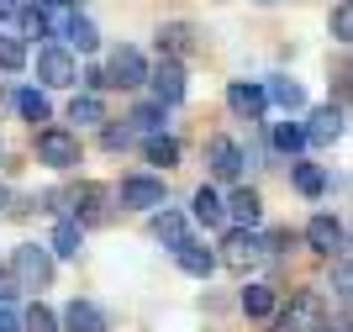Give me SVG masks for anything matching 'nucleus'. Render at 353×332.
<instances>
[{"label":"nucleus","mask_w":353,"mask_h":332,"mask_svg":"<svg viewBox=\"0 0 353 332\" xmlns=\"http://www.w3.org/2000/svg\"><path fill=\"white\" fill-rule=\"evenodd\" d=\"M11 269H16V285H27V290H43L48 280H53V253L37 243H21L11 253Z\"/></svg>","instance_id":"obj_1"},{"label":"nucleus","mask_w":353,"mask_h":332,"mask_svg":"<svg viewBox=\"0 0 353 332\" xmlns=\"http://www.w3.org/2000/svg\"><path fill=\"white\" fill-rule=\"evenodd\" d=\"M37 159L53 164V169H74L79 164V137L63 127H43L37 132Z\"/></svg>","instance_id":"obj_2"},{"label":"nucleus","mask_w":353,"mask_h":332,"mask_svg":"<svg viewBox=\"0 0 353 332\" xmlns=\"http://www.w3.org/2000/svg\"><path fill=\"white\" fill-rule=\"evenodd\" d=\"M121 206L159 211V206H169V185H163V179H153V174H132V179H121Z\"/></svg>","instance_id":"obj_3"},{"label":"nucleus","mask_w":353,"mask_h":332,"mask_svg":"<svg viewBox=\"0 0 353 332\" xmlns=\"http://www.w3.org/2000/svg\"><path fill=\"white\" fill-rule=\"evenodd\" d=\"M264 259V243H259V237H253V232H227V237H221V259L216 264H227V269H237V275H243V269H253V264Z\"/></svg>","instance_id":"obj_4"},{"label":"nucleus","mask_w":353,"mask_h":332,"mask_svg":"<svg viewBox=\"0 0 353 332\" xmlns=\"http://www.w3.org/2000/svg\"><path fill=\"white\" fill-rule=\"evenodd\" d=\"M143 85H153V106H179L185 101V69H179L174 58H163L159 69H148Z\"/></svg>","instance_id":"obj_5"},{"label":"nucleus","mask_w":353,"mask_h":332,"mask_svg":"<svg viewBox=\"0 0 353 332\" xmlns=\"http://www.w3.org/2000/svg\"><path fill=\"white\" fill-rule=\"evenodd\" d=\"M306 243L316 248V253H327V259H343V248H348V232H343L338 217H311L306 222Z\"/></svg>","instance_id":"obj_6"},{"label":"nucleus","mask_w":353,"mask_h":332,"mask_svg":"<svg viewBox=\"0 0 353 332\" xmlns=\"http://www.w3.org/2000/svg\"><path fill=\"white\" fill-rule=\"evenodd\" d=\"M37 79H43V85H53V90L74 85V79H79L74 53H63V48H43V53H37Z\"/></svg>","instance_id":"obj_7"},{"label":"nucleus","mask_w":353,"mask_h":332,"mask_svg":"<svg viewBox=\"0 0 353 332\" xmlns=\"http://www.w3.org/2000/svg\"><path fill=\"white\" fill-rule=\"evenodd\" d=\"M221 217H232L237 222V232H253L259 227V217H264V195H259V190H232V195H227V201H221Z\"/></svg>","instance_id":"obj_8"},{"label":"nucleus","mask_w":353,"mask_h":332,"mask_svg":"<svg viewBox=\"0 0 353 332\" xmlns=\"http://www.w3.org/2000/svg\"><path fill=\"white\" fill-rule=\"evenodd\" d=\"M105 79H111V85H121V90H137V85L148 79L143 53H137V48H117V53H111V64H105Z\"/></svg>","instance_id":"obj_9"},{"label":"nucleus","mask_w":353,"mask_h":332,"mask_svg":"<svg viewBox=\"0 0 353 332\" xmlns=\"http://www.w3.org/2000/svg\"><path fill=\"white\" fill-rule=\"evenodd\" d=\"M206 164H211L216 179H237V174H243V148H237L232 137H211L206 143Z\"/></svg>","instance_id":"obj_10"},{"label":"nucleus","mask_w":353,"mask_h":332,"mask_svg":"<svg viewBox=\"0 0 353 332\" xmlns=\"http://www.w3.org/2000/svg\"><path fill=\"white\" fill-rule=\"evenodd\" d=\"M227 106H232L237 116H248V121H259V116H264V85H253V79H232V85H227Z\"/></svg>","instance_id":"obj_11"},{"label":"nucleus","mask_w":353,"mask_h":332,"mask_svg":"<svg viewBox=\"0 0 353 332\" xmlns=\"http://www.w3.org/2000/svg\"><path fill=\"white\" fill-rule=\"evenodd\" d=\"M69 206H74L69 222H79V227H85V222H105V185H79L69 195Z\"/></svg>","instance_id":"obj_12"},{"label":"nucleus","mask_w":353,"mask_h":332,"mask_svg":"<svg viewBox=\"0 0 353 332\" xmlns=\"http://www.w3.org/2000/svg\"><path fill=\"white\" fill-rule=\"evenodd\" d=\"M306 132V143H338L343 137V106H322V111H311V127H301Z\"/></svg>","instance_id":"obj_13"},{"label":"nucleus","mask_w":353,"mask_h":332,"mask_svg":"<svg viewBox=\"0 0 353 332\" xmlns=\"http://www.w3.org/2000/svg\"><path fill=\"white\" fill-rule=\"evenodd\" d=\"M174 259H179V269H185L190 280H206L211 269H216V253H211L206 243H190V237H185V243L174 248Z\"/></svg>","instance_id":"obj_14"},{"label":"nucleus","mask_w":353,"mask_h":332,"mask_svg":"<svg viewBox=\"0 0 353 332\" xmlns=\"http://www.w3.org/2000/svg\"><path fill=\"white\" fill-rule=\"evenodd\" d=\"M79 248H85V232H79V222L59 217V227H53V237H48V253H53V259H79Z\"/></svg>","instance_id":"obj_15"},{"label":"nucleus","mask_w":353,"mask_h":332,"mask_svg":"<svg viewBox=\"0 0 353 332\" xmlns=\"http://www.w3.org/2000/svg\"><path fill=\"white\" fill-rule=\"evenodd\" d=\"M311 327H322V301L311 295V290H301L290 301V322H285V332H311Z\"/></svg>","instance_id":"obj_16"},{"label":"nucleus","mask_w":353,"mask_h":332,"mask_svg":"<svg viewBox=\"0 0 353 332\" xmlns=\"http://www.w3.org/2000/svg\"><path fill=\"white\" fill-rule=\"evenodd\" d=\"M264 101H274V106H280V111H306V90H301V85H295V79H285V74H280V79H269V85H264Z\"/></svg>","instance_id":"obj_17"},{"label":"nucleus","mask_w":353,"mask_h":332,"mask_svg":"<svg viewBox=\"0 0 353 332\" xmlns=\"http://www.w3.org/2000/svg\"><path fill=\"white\" fill-rule=\"evenodd\" d=\"M63 327L69 332H105V317H101V306H90V301H69Z\"/></svg>","instance_id":"obj_18"},{"label":"nucleus","mask_w":353,"mask_h":332,"mask_svg":"<svg viewBox=\"0 0 353 332\" xmlns=\"http://www.w3.org/2000/svg\"><path fill=\"white\" fill-rule=\"evenodd\" d=\"M63 37H69V48H79V53H95V48H101V32H95V21H85V16H69V21H63Z\"/></svg>","instance_id":"obj_19"},{"label":"nucleus","mask_w":353,"mask_h":332,"mask_svg":"<svg viewBox=\"0 0 353 332\" xmlns=\"http://www.w3.org/2000/svg\"><path fill=\"white\" fill-rule=\"evenodd\" d=\"M274 306H280V295H274V285H248L243 290V311H248V317H274Z\"/></svg>","instance_id":"obj_20"},{"label":"nucleus","mask_w":353,"mask_h":332,"mask_svg":"<svg viewBox=\"0 0 353 332\" xmlns=\"http://www.w3.org/2000/svg\"><path fill=\"white\" fill-rule=\"evenodd\" d=\"M153 237H159V243H169V248H179V243H185V217H179V211H169V206H163V211H153Z\"/></svg>","instance_id":"obj_21"},{"label":"nucleus","mask_w":353,"mask_h":332,"mask_svg":"<svg viewBox=\"0 0 353 332\" xmlns=\"http://www.w3.org/2000/svg\"><path fill=\"white\" fill-rule=\"evenodd\" d=\"M195 222H206V227H221V222H227V217H221V195H216V190H211V185H201V190H195Z\"/></svg>","instance_id":"obj_22"},{"label":"nucleus","mask_w":353,"mask_h":332,"mask_svg":"<svg viewBox=\"0 0 353 332\" xmlns=\"http://www.w3.org/2000/svg\"><path fill=\"white\" fill-rule=\"evenodd\" d=\"M290 179H295L301 195H322V190H327V169H322V164H295Z\"/></svg>","instance_id":"obj_23"},{"label":"nucleus","mask_w":353,"mask_h":332,"mask_svg":"<svg viewBox=\"0 0 353 332\" xmlns=\"http://www.w3.org/2000/svg\"><path fill=\"white\" fill-rule=\"evenodd\" d=\"M159 53H169V58L190 53V27H185V21H169V27H159Z\"/></svg>","instance_id":"obj_24"},{"label":"nucleus","mask_w":353,"mask_h":332,"mask_svg":"<svg viewBox=\"0 0 353 332\" xmlns=\"http://www.w3.org/2000/svg\"><path fill=\"white\" fill-rule=\"evenodd\" d=\"M69 121H79V127H95V121H105L101 95H74V101H69Z\"/></svg>","instance_id":"obj_25"},{"label":"nucleus","mask_w":353,"mask_h":332,"mask_svg":"<svg viewBox=\"0 0 353 332\" xmlns=\"http://www.w3.org/2000/svg\"><path fill=\"white\" fill-rule=\"evenodd\" d=\"M16 111L27 116V121H48V116H53V106H48L43 90H16Z\"/></svg>","instance_id":"obj_26"},{"label":"nucleus","mask_w":353,"mask_h":332,"mask_svg":"<svg viewBox=\"0 0 353 332\" xmlns=\"http://www.w3.org/2000/svg\"><path fill=\"white\" fill-rule=\"evenodd\" d=\"M143 153H148V164H163V169H169V164H179V143H174V137H163V132H153V137H148Z\"/></svg>","instance_id":"obj_27"},{"label":"nucleus","mask_w":353,"mask_h":332,"mask_svg":"<svg viewBox=\"0 0 353 332\" xmlns=\"http://www.w3.org/2000/svg\"><path fill=\"white\" fill-rule=\"evenodd\" d=\"M301 148H306L301 121H274V153H301Z\"/></svg>","instance_id":"obj_28"},{"label":"nucleus","mask_w":353,"mask_h":332,"mask_svg":"<svg viewBox=\"0 0 353 332\" xmlns=\"http://www.w3.org/2000/svg\"><path fill=\"white\" fill-rule=\"evenodd\" d=\"M0 69L6 74L27 69V43H21V37H0Z\"/></svg>","instance_id":"obj_29"},{"label":"nucleus","mask_w":353,"mask_h":332,"mask_svg":"<svg viewBox=\"0 0 353 332\" xmlns=\"http://www.w3.org/2000/svg\"><path fill=\"white\" fill-rule=\"evenodd\" d=\"M127 121H132V132H148V137H153V132L163 127V106H153V101H148V106H137V111L127 116Z\"/></svg>","instance_id":"obj_30"},{"label":"nucleus","mask_w":353,"mask_h":332,"mask_svg":"<svg viewBox=\"0 0 353 332\" xmlns=\"http://www.w3.org/2000/svg\"><path fill=\"white\" fill-rule=\"evenodd\" d=\"M21 332H59V317H53L48 306H27V317H21Z\"/></svg>","instance_id":"obj_31"},{"label":"nucleus","mask_w":353,"mask_h":332,"mask_svg":"<svg viewBox=\"0 0 353 332\" xmlns=\"http://www.w3.org/2000/svg\"><path fill=\"white\" fill-rule=\"evenodd\" d=\"M101 143L111 148V153H121V148H132V127H105V132H101Z\"/></svg>","instance_id":"obj_32"},{"label":"nucleus","mask_w":353,"mask_h":332,"mask_svg":"<svg viewBox=\"0 0 353 332\" xmlns=\"http://www.w3.org/2000/svg\"><path fill=\"white\" fill-rule=\"evenodd\" d=\"M332 37H338V43H348V37H353V11H348V6L332 11Z\"/></svg>","instance_id":"obj_33"},{"label":"nucleus","mask_w":353,"mask_h":332,"mask_svg":"<svg viewBox=\"0 0 353 332\" xmlns=\"http://www.w3.org/2000/svg\"><path fill=\"white\" fill-rule=\"evenodd\" d=\"M0 332H21V317H16L11 306H0Z\"/></svg>","instance_id":"obj_34"},{"label":"nucleus","mask_w":353,"mask_h":332,"mask_svg":"<svg viewBox=\"0 0 353 332\" xmlns=\"http://www.w3.org/2000/svg\"><path fill=\"white\" fill-rule=\"evenodd\" d=\"M332 285H338V295H348V259H338V269H332Z\"/></svg>","instance_id":"obj_35"},{"label":"nucleus","mask_w":353,"mask_h":332,"mask_svg":"<svg viewBox=\"0 0 353 332\" xmlns=\"http://www.w3.org/2000/svg\"><path fill=\"white\" fill-rule=\"evenodd\" d=\"M85 85H90V90H105L111 79H105V69H90V74H85Z\"/></svg>","instance_id":"obj_36"},{"label":"nucleus","mask_w":353,"mask_h":332,"mask_svg":"<svg viewBox=\"0 0 353 332\" xmlns=\"http://www.w3.org/2000/svg\"><path fill=\"white\" fill-rule=\"evenodd\" d=\"M74 0H37V11H69Z\"/></svg>","instance_id":"obj_37"},{"label":"nucleus","mask_w":353,"mask_h":332,"mask_svg":"<svg viewBox=\"0 0 353 332\" xmlns=\"http://www.w3.org/2000/svg\"><path fill=\"white\" fill-rule=\"evenodd\" d=\"M21 6H27V0H0V16H16Z\"/></svg>","instance_id":"obj_38"},{"label":"nucleus","mask_w":353,"mask_h":332,"mask_svg":"<svg viewBox=\"0 0 353 332\" xmlns=\"http://www.w3.org/2000/svg\"><path fill=\"white\" fill-rule=\"evenodd\" d=\"M311 332H348V327H343V322H338V327H332V322H322V327H311Z\"/></svg>","instance_id":"obj_39"},{"label":"nucleus","mask_w":353,"mask_h":332,"mask_svg":"<svg viewBox=\"0 0 353 332\" xmlns=\"http://www.w3.org/2000/svg\"><path fill=\"white\" fill-rule=\"evenodd\" d=\"M259 6H269V0H259Z\"/></svg>","instance_id":"obj_40"}]
</instances>
